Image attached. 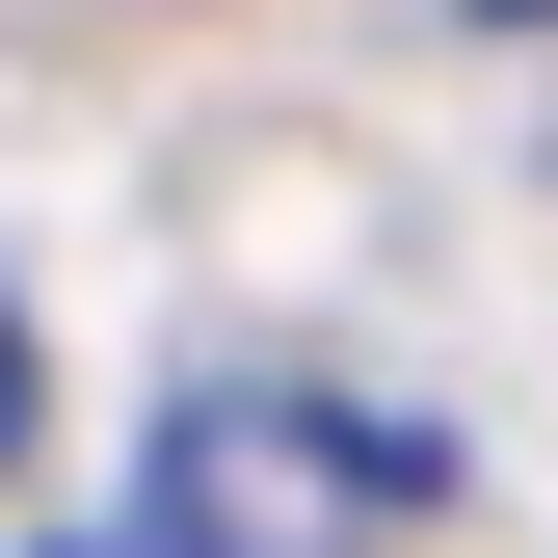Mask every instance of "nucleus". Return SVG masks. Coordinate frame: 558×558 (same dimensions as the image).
Returning <instances> with one entry per match:
<instances>
[{
  "label": "nucleus",
  "mask_w": 558,
  "mask_h": 558,
  "mask_svg": "<svg viewBox=\"0 0 558 558\" xmlns=\"http://www.w3.org/2000/svg\"><path fill=\"white\" fill-rule=\"evenodd\" d=\"M399 506H426V426H373V399H319V373H186L133 558H373Z\"/></svg>",
  "instance_id": "1"
},
{
  "label": "nucleus",
  "mask_w": 558,
  "mask_h": 558,
  "mask_svg": "<svg viewBox=\"0 0 558 558\" xmlns=\"http://www.w3.org/2000/svg\"><path fill=\"white\" fill-rule=\"evenodd\" d=\"M27 426H53V373H27V293H0V452H27Z\"/></svg>",
  "instance_id": "2"
},
{
  "label": "nucleus",
  "mask_w": 558,
  "mask_h": 558,
  "mask_svg": "<svg viewBox=\"0 0 558 558\" xmlns=\"http://www.w3.org/2000/svg\"><path fill=\"white\" fill-rule=\"evenodd\" d=\"M478 27H532V0H478Z\"/></svg>",
  "instance_id": "3"
}]
</instances>
